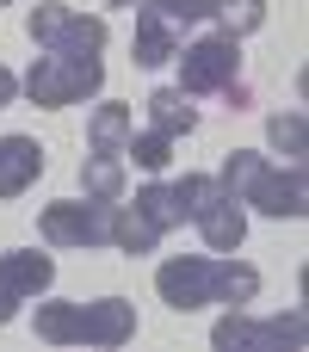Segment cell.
Here are the masks:
<instances>
[{
  "label": "cell",
  "instance_id": "cell-16",
  "mask_svg": "<svg viewBox=\"0 0 309 352\" xmlns=\"http://www.w3.org/2000/svg\"><path fill=\"white\" fill-rule=\"evenodd\" d=\"M266 136H273V148L291 161V167H303V155H309V124H303V111L291 105V111H273L266 118Z\"/></svg>",
  "mask_w": 309,
  "mask_h": 352
},
{
  "label": "cell",
  "instance_id": "cell-7",
  "mask_svg": "<svg viewBox=\"0 0 309 352\" xmlns=\"http://www.w3.org/2000/svg\"><path fill=\"white\" fill-rule=\"evenodd\" d=\"M211 346L217 352H297L303 346V309H285V316H223L211 328Z\"/></svg>",
  "mask_w": 309,
  "mask_h": 352
},
{
  "label": "cell",
  "instance_id": "cell-12",
  "mask_svg": "<svg viewBox=\"0 0 309 352\" xmlns=\"http://www.w3.org/2000/svg\"><path fill=\"white\" fill-rule=\"evenodd\" d=\"M180 43H186V37H180L155 6H142V12H136V68H161V62H173V56H180Z\"/></svg>",
  "mask_w": 309,
  "mask_h": 352
},
{
  "label": "cell",
  "instance_id": "cell-23",
  "mask_svg": "<svg viewBox=\"0 0 309 352\" xmlns=\"http://www.w3.org/2000/svg\"><path fill=\"white\" fill-rule=\"evenodd\" d=\"M111 6H142V0H111Z\"/></svg>",
  "mask_w": 309,
  "mask_h": 352
},
{
  "label": "cell",
  "instance_id": "cell-17",
  "mask_svg": "<svg viewBox=\"0 0 309 352\" xmlns=\"http://www.w3.org/2000/svg\"><path fill=\"white\" fill-rule=\"evenodd\" d=\"M130 148V111L124 105H99L93 111V155H124Z\"/></svg>",
  "mask_w": 309,
  "mask_h": 352
},
{
  "label": "cell",
  "instance_id": "cell-9",
  "mask_svg": "<svg viewBox=\"0 0 309 352\" xmlns=\"http://www.w3.org/2000/svg\"><path fill=\"white\" fill-rule=\"evenodd\" d=\"M56 285V260L50 254H37V248H6L0 254V328L31 303V297H43Z\"/></svg>",
  "mask_w": 309,
  "mask_h": 352
},
{
  "label": "cell",
  "instance_id": "cell-1",
  "mask_svg": "<svg viewBox=\"0 0 309 352\" xmlns=\"http://www.w3.org/2000/svg\"><path fill=\"white\" fill-rule=\"evenodd\" d=\"M155 291H161V303L180 309V316H192V309H204V303L242 309V303L260 297V272H254L248 260H229V254H180V260H161V266H155Z\"/></svg>",
  "mask_w": 309,
  "mask_h": 352
},
{
  "label": "cell",
  "instance_id": "cell-19",
  "mask_svg": "<svg viewBox=\"0 0 309 352\" xmlns=\"http://www.w3.org/2000/svg\"><path fill=\"white\" fill-rule=\"evenodd\" d=\"M211 19L229 31V37H248L266 25V0H211Z\"/></svg>",
  "mask_w": 309,
  "mask_h": 352
},
{
  "label": "cell",
  "instance_id": "cell-15",
  "mask_svg": "<svg viewBox=\"0 0 309 352\" xmlns=\"http://www.w3.org/2000/svg\"><path fill=\"white\" fill-rule=\"evenodd\" d=\"M81 192L93 204H118L124 198V155H87L81 161Z\"/></svg>",
  "mask_w": 309,
  "mask_h": 352
},
{
  "label": "cell",
  "instance_id": "cell-14",
  "mask_svg": "<svg viewBox=\"0 0 309 352\" xmlns=\"http://www.w3.org/2000/svg\"><path fill=\"white\" fill-rule=\"evenodd\" d=\"M111 248H118V254H155V248H161V229H155L136 204H111Z\"/></svg>",
  "mask_w": 309,
  "mask_h": 352
},
{
  "label": "cell",
  "instance_id": "cell-11",
  "mask_svg": "<svg viewBox=\"0 0 309 352\" xmlns=\"http://www.w3.org/2000/svg\"><path fill=\"white\" fill-rule=\"evenodd\" d=\"M43 173V142L37 136H0V204L31 192Z\"/></svg>",
  "mask_w": 309,
  "mask_h": 352
},
{
  "label": "cell",
  "instance_id": "cell-6",
  "mask_svg": "<svg viewBox=\"0 0 309 352\" xmlns=\"http://www.w3.org/2000/svg\"><path fill=\"white\" fill-rule=\"evenodd\" d=\"M25 31H31V43L50 50V56H99V50H105V19L74 12V6H62V0H43Z\"/></svg>",
  "mask_w": 309,
  "mask_h": 352
},
{
  "label": "cell",
  "instance_id": "cell-20",
  "mask_svg": "<svg viewBox=\"0 0 309 352\" xmlns=\"http://www.w3.org/2000/svg\"><path fill=\"white\" fill-rule=\"evenodd\" d=\"M124 155H136V167H149V173H161L167 161H173V136H161V130H130V148Z\"/></svg>",
  "mask_w": 309,
  "mask_h": 352
},
{
  "label": "cell",
  "instance_id": "cell-8",
  "mask_svg": "<svg viewBox=\"0 0 309 352\" xmlns=\"http://www.w3.org/2000/svg\"><path fill=\"white\" fill-rule=\"evenodd\" d=\"M37 229H43L50 248H81V254H93V248H111V204L62 198V204H43Z\"/></svg>",
  "mask_w": 309,
  "mask_h": 352
},
{
  "label": "cell",
  "instance_id": "cell-21",
  "mask_svg": "<svg viewBox=\"0 0 309 352\" xmlns=\"http://www.w3.org/2000/svg\"><path fill=\"white\" fill-rule=\"evenodd\" d=\"M142 6H155L180 37H186V25H198V19H211V0H142Z\"/></svg>",
  "mask_w": 309,
  "mask_h": 352
},
{
  "label": "cell",
  "instance_id": "cell-3",
  "mask_svg": "<svg viewBox=\"0 0 309 352\" xmlns=\"http://www.w3.org/2000/svg\"><path fill=\"white\" fill-rule=\"evenodd\" d=\"M37 340H50V346H124V340H136V303H124V297L37 303Z\"/></svg>",
  "mask_w": 309,
  "mask_h": 352
},
{
  "label": "cell",
  "instance_id": "cell-18",
  "mask_svg": "<svg viewBox=\"0 0 309 352\" xmlns=\"http://www.w3.org/2000/svg\"><path fill=\"white\" fill-rule=\"evenodd\" d=\"M136 210H142V217H149V223H155L161 235L186 223V210H180V198H173V186H161V179H155V186H136Z\"/></svg>",
  "mask_w": 309,
  "mask_h": 352
},
{
  "label": "cell",
  "instance_id": "cell-22",
  "mask_svg": "<svg viewBox=\"0 0 309 352\" xmlns=\"http://www.w3.org/2000/svg\"><path fill=\"white\" fill-rule=\"evenodd\" d=\"M12 93H19V74H12V68H0V105H12Z\"/></svg>",
  "mask_w": 309,
  "mask_h": 352
},
{
  "label": "cell",
  "instance_id": "cell-2",
  "mask_svg": "<svg viewBox=\"0 0 309 352\" xmlns=\"http://www.w3.org/2000/svg\"><path fill=\"white\" fill-rule=\"evenodd\" d=\"M217 186H223L229 198H242L248 210H260V217H285V223H297V217L309 210L303 167H273V161L254 155V148H235V155L223 161Z\"/></svg>",
  "mask_w": 309,
  "mask_h": 352
},
{
  "label": "cell",
  "instance_id": "cell-10",
  "mask_svg": "<svg viewBox=\"0 0 309 352\" xmlns=\"http://www.w3.org/2000/svg\"><path fill=\"white\" fill-rule=\"evenodd\" d=\"M192 223H198V235H204V248H211V254H235V248L248 241V204H242V198H229L223 186L198 204V217H192Z\"/></svg>",
  "mask_w": 309,
  "mask_h": 352
},
{
  "label": "cell",
  "instance_id": "cell-5",
  "mask_svg": "<svg viewBox=\"0 0 309 352\" xmlns=\"http://www.w3.org/2000/svg\"><path fill=\"white\" fill-rule=\"evenodd\" d=\"M19 87H25L31 105H50V111H56V105H81V99H93V93L105 87V62H99V56H50V50H43Z\"/></svg>",
  "mask_w": 309,
  "mask_h": 352
},
{
  "label": "cell",
  "instance_id": "cell-13",
  "mask_svg": "<svg viewBox=\"0 0 309 352\" xmlns=\"http://www.w3.org/2000/svg\"><path fill=\"white\" fill-rule=\"evenodd\" d=\"M192 124H198V111H192V99L180 93V87H155L149 93V130H161V136H192Z\"/></svg>",
  "mask_w": 309,
  "mask_h": 352
},
{
  "label": "cell",
  "instance_id": "cell-4",
  "mask_svg": "<svg viewBox=\"0 0 309 352\" xmlns=\"http://www.w3.org/2000/svg\"><path fill=\"white\" fill-rule=\"evenodd\" d=\"M180 93L204 99V93H242V37L211 31L198 43H180Z\"/></svg>",
  "mask_w": 309,
  "mask_h": 352
},
{
  "label": "cell",
  "instance_id": "cell-24",
  "mask_svg": "<svg viewBox=\"0 0 309 352\" xmlns=\"http://www.w3.org/2000/svg\"><path fill=\"white\" fill-rule=\"evenodd\" d=\"M0 6H6V0H0Z\"/></svg>",
  "mask_w": 309,
  "mask_h": 352
}]
</instances>
